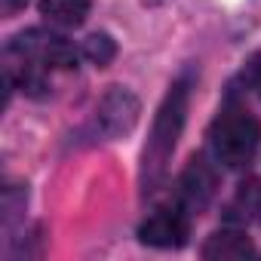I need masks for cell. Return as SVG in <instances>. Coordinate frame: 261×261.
Listing matches in <instances>:
<instances>
[{
	"mask_svg": "<svg viewBox=\"0 0 261 261\" xmlns=\"http://www.w3.org/2000/svg\"><path fill=\"white\" fill-rule=\"evenodd\" d=\"M261 142V123L246 114V111H227L215 120L212 133H209V145L212 154L221 166L227 169H243L252 163L255 151Z\"/></svg>",
	"mask_w": 261,
	"mask_h": 261,
	"instance_id": "7a4b0ae2",
	"label": "cell"
},
{
	"mask_svg": "<svg viewBox=\"0 0 261 261\" xmlns=\"http://www.w3.org/2000/svg\"><path fill=\"white\" fill-rule=\"evenodd\" d=\"M246 255H252V243L249 237L237 230H218L203 246V258H212V261L215 258H246Z\"/></svg>",
	"mask_w": 261,
	"mask_h": 261,
	"instance_id": "ba28073f",
	"label": "cell"
},
{
	"mask_svg": "<svg viewBox=\"0 0 261 261\" xmlns=\"http://www.w3.org/2000/svg\"><path fill=\"white\" fill-rule=\"evenodd\" d=\"M25 4H28V0H4V16H16Z\"/></svg>",
	"mask_w": 261,
	"mask_h": 261,
	"instance_id": "7c38bea8",
	"label": "cell"
},
{
	"mask_svg": "<svg viewBox=\"0 0 261 261\" xmlns=\"http://www.w3.org/2000/svg\"><path fill=\"white\" fill-rule=\"evenodd\" d=\"M215 188H218V178H215L212 163L206 157H194L188 163V169L181 172V181H178L181 209L185 212H203L209 206V200L215 197Z\"/></svg>",
	"mask_w": 261,
	"mask_h": 261,
	"instance_id": "277c9868",
	"label": "cell"
},
{
	"mask_svg": "<svg viewBox=\"0 0 261 261\" xmlns=\"http://www.w3.org/2000/svg\"><path fill=\"white\" fill-rule=\"evenodd\" d=\"M188 92H191L188 83L178 80L169 89V95L163 98L160 111H157L151 139H148V148H145V157H142V188L148 194L157 191V185L163 181L169 157L178 145V136L185 129V117H188Z\"/></svg>",
	"mask_w": 261,
	"mask_h": 261,
	"instance_id": "6da1fadb",
	"label": "cell"
},
{
	"mask_svg": "<svg viewBox=\"0 0 261 261\" xmlns=\"http://www.w3.org/2000/svg\"><path fill=\"white\" fill-rule=\"evenodd\" d=\"M188 233H191V224L185 209H160L139 227L142 243L157 249H178L188 243Z\"/></svg>",
	"mask_w": 261,
	"mask_h": 261,
	"instance_id": "5b68a950",
	"label": "cell"
},
{
	"mask_svg": "<svg viewBox=\"0 0 261 261\" xmlns=\"http://www.w3.org/2000/svg\"><path fill=\"white\" fill-rule=\"evenodd\" d=\"M249 83H252V89L261 95V56L249 65Z\"/></svg>",
	"mask_w": 261,
	"mask_h": 261,
	"instance_id": "8fae6325",
	"label": "cell"
},
{
	"mask_svg": "<svg viewBox=\"0 0 261 261\" xmlns=\"http://www.w3.org/2000/svg\"><path fill=\"white\" fill-rule=\"evenodd\" d=\"M83 56H86L92 65L105 68L108 62H114V56H117V43H114L108 34H89L86 43H83Z\"/></svg>",
	"mask_w": 261,
	"mask_h": 261,
	"instance_id": "9c48e42d",
	"label": "cell"
},
{
	"mask_svg": "<svg viewBox=\"0 0 261 261\" xmlns=\"http://www.w3.org/2000/svg\"><path fill=\"white\" fill-rule=\"evenodd\" d=\"M40 16L59 28H77L89 16V0H40Z\"/></svg>",
	"mask_w": 261,
	"mask_h": 261,
	"instance_id": "52a82bcc",
	"label": "cell"
},
{
	"mask_svg": "<svg viewBox=\"0 0 261 261\" xmlns=\"http://www.w3.org/2000/svg\"><path fill=\"white\" fill-rule=\"evenodd\" d=\"M98 123H101V129L111 139L129 136V133H133V126L139 123V98L129 89L114 86L101 98V105H98Z\"/></svg>",
	"mask_w": 261,
	"mask_h": 261,
	"instance_id": "8992f818",
	"label": "cell"
},
{
	"mask_svg": "<svg viewBox=\"0 0 261 261\" xmlns=\"http://www.w3.org/2000/svg\"><path fill=\"white\" fill-rule=\"evenodd\" d=\"M237 203H240V209H243V218H258V215H261V185H258V181L243 185Z\"/></svg>",
	"mask_w": 261,
	"mask_h": 261,
	"instance_id": "30bf717a",
	"label": "cell"
},
{
	"mask_svg": "<svg viewBox=\"0 0 261 261\" xmlns=\"http://www.w3.org/2000/svg\"><path fill=\"white\" fill-rule=\"evenodd\" d=\"M7 53L31 59L43 68H74L77 65V49L68 37L43 31V28H31L19 37H13V43L7 46Z\"/></svg>",
	"mask_w": 261,
	"mask_h": 261,
	"instance_id": "3957f363",
	"label": "cell"
}]
</instances>
